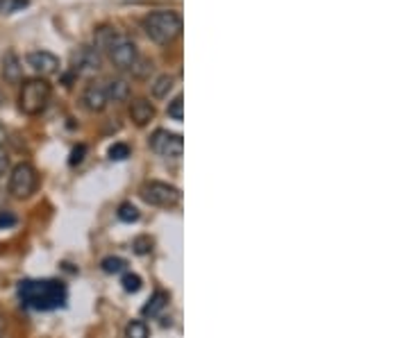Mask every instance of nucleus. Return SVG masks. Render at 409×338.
I'll return each mask as SVG.
<instances>
[{
	"label": "nucleus",
	"instance_id": "obj_1",
	"mask_svg": "<svg viewBox=\"0 0 409 338\" xmlns=\"http://www.w3.org/2000/svg\"><path fill=\"white\" fill-rule=\"evenodd\" d=\"M18 298L35 311H53L66 304V286L59 280H25L18 286Z\"/></svg>",
	"mask_w": 409,
	"mask_h": 338
},
{
	"label": "nucleus",
	"instance_id": "obj_2",
	"mask_svg": "<svg viewBox=\"0 0 409 338\" xmlns=\"http://www.w3.org/2000/svg\"><path fill=\"white\" fill-rule=\"evenodd\" d=\"M143 30L155 44H171L182 32V16L178 12L159 9V12H152L143 18Z\"/></svg>",
	"mask_w": 409,
	"mask_h": 338
},
{
	"label": "nucleus",
	"instance_id": "obj_3",
	"mask_svg": "<svg viewBox=\"0 0 409 338\" xmlns=\"http://www.w3.org/2000/svg\"><path fill=\"white\" fill-rule=\"evenodd\" d=\"M50 96H53V89L44 80V77H32V80H25L23 87H20V96H18V107L23 114L28 116H37L41 114L48 102Z\"/></svg>",
	"mask_w": 409,
	"mask_h": 338
},
{
	"label": "nucleus",
	"instance_id": "obj_4",
	"mask_svg": "<svg viewBox=\"0 0 409 338\" xmlns=\"http://www.w3.org/2000/svg\"><path fill=\"white\" fill-rule=\"evenodd\" d=\"M141 198L146 200L152 207H164V209H171L180 204V189L171 187L166 182H157V180H150L141 187Z\"/></svg>",
	"mask_w": 409,
	"mask_h": 338
},
{
	"label": "nucleus",
	"instance_id": "obj_5",
	"mask_svg": "<svg viewBox=\"0 0 409 338\" xmlns=\"http://www.w3.org/2000/svg\"><path fill=\"white\" fill-rule=\"evenodd\" d=\"M37 170L35 166H30V163H18L14 166L12 175H9V193L16 198V200H25L30 198L32 193L37 191Z\"/></svg>",
	"mask_w": 409,
	"mask_h": 338
},
{
	"label": "nucleus",
	"instance_id": "obj_6",
	"mask_svg": "<svg viewBox=\"0 0 409 338\" xmlns=\"http://www.w3.org/2000/svg\"><path fill=\"white\" fill-rule=\"evenodd\" d=\"M150 148L166 159H180L184 152V141L180 134H173L169 130H155L150 137Z\"/></svg>",
	"mask_w": 409,
	"mask_h": 338
},
{
	"label": "nucleus",
	"instance_id": "obj_7",
	"mask_svg": "<svg viewBox=\"0 0 409 338\" xmlns=\"http://www.w3.org/2000/svg\"><path fill=\"white\" fill-rule=\"evenodd\" d=\"M109 59L118 70H132V66H135L137 59H139L137 46L132 44L130 39L121 37L116 44L109 48Z\"/></svg>",
	"mask_w": 409,
	"mask_h": 338
},
{
	"label": "nucleus",
	"instance_id": "obj_8",
	"mask_svg": "<svg viewBox=\"0 0 409 338\" xmlns=\"http://www.w3.org/2000/svg\"><path fill=\"white\" fill-rule=\"evenodd\" d=\"M71 68H73L75 75H85V73H96L100 70V55L96 48H87L82 46L78 48L73 55H71Z\"/></svg>",
	"mask_w": 409,
	"mask_h": 338
},
{
	"label": "nucleus",
	"instance_id": "obj_9",
	"mask_svg": "<svg viewBox=\"0 0 409 338\" xmlns=\"http://www.w3.org/2000/svg\"><path fill=\"white\" fill-rule=\"evenodd\" d=\"M25 61H28V66L32 68L35 73H39L41 77L59 73V57L48 53V50H32V53H28Z\"/></svg>",
	"mask_w": 409,
	"mask_h": 338
},
{
	"label": "nucleus",
	"instance_id": "obj_10",
	"mask_svg": "<svg viewBox=\"0 0 409 338\" xmlns=\"http://www.w3.org/2000/svg\"><path fill=\"white\" fill-rule=\"evenodd\" d=\"M107 94H105V84H96V82H91V84L85 89V94H82V105H85L89 111H102L107 107Z\"/></svg>",
	"mask_w": 409,
	"mask_h": 338
},
{
	"label": "nucleus",
	"instance_id": "obj_11",
	"mask_svg": "<svg viewBox=\"0 0 409 338\" xmlns=\"http://www.w3.org/2000/svg\"><path fill=\"white\" fill-rule=\"evenodd\" d=\"M130 118L135 125L143 127L148 125V123L155 118V107H152V102L146 100V98H137L130 102Z\"/></svg>",
	"mask_w": 409,
	"mask_h": 338
},
{
	"label": "nucleus",
	"instance_id": "obj_12",
	"mask_svg": "<svg viewBox=\"0 0 409 338\" xmlns=\"http://www.w3.org/2000/svg\"><path fill=\"white\" fill-rule=\"evenodd\" d=\"M3 77L9 84H18L23 80V66H20V59L16 57V53H5L3 57Z\"/></svg>",
	"mask_w": 409,
	"mask_h": 338
},
{
	"label": "nucleus",
	"instance_id": "obj_13",
	"mask_svg": "<svg viewBox=\"0 0 409 338\" xmlns=\"http://www.w3.org/2000/svg\"><path fill=\"white\" fill-rule=\"evenodd\" d=\"M169 293L166 291H155V295L148 300V304L143 306V315L146 318H155V315L161 313V309H166V304H169Z\"/></svg>",
	"mask_w": 409,
	"mask_h": 338
},
{
	"label": "nucleus",
	"instance_id": "obj_14",
	"mask_svg": "<svg viewBox=\"0 0 409 338\" xmlns=\"http://www.w3.org/2000/svg\"><path fill=\"white\" fill-rule=\"evenodd\" d=\"M105 94H107V100L123 102L130 96V84L126 80H109L105 84Z\"/></svg>",
	"mask_w": 409,
	"mask_h": 338
},
{
	"label": "nucleus",
	"instance_id": "obj_15",
	"mask_svg": "<svg viewBox=\"0 0 409 338\" xmlns=\"http://www.w3.org/2000/svg\"><path fill=\"white\" fill-rule=\"evenodd\" d=\"M118 39H121V35L116 32L114 27H100L96 32V48L98 50H109Z\"/></svg>",
	"mask_w": 409,
	"mask_h": 338
},
{
	"label": "nucleus",
	"instance_id": "obj_16",
	"mask_svg": "<svg viewBox=\"0 0 409 338\" xmlns=\"http://www.w3.org/2000/svg\"><path fill=\"white\" fill-rule=\"evenodd\" d=\"M173 75H159L155 80V84H152V96L155 98H166L169 96V91L173 89Z\"/></svg>",
	"mask_w": 409,
	"mask_h": 338
},
{
	"label": "nucleus",
	"instance_id": "obj_17",
	"mask_svg": "<svg viewBox=\"0 0 409 338\" xmlns=\"http://www.w3.org/2000/svg\"><path fill=\"white\" fill-rule=\"evenodd\" d=\"M30 5V0H0V14H16L23 12V9Z\"/></svg>",
	"mask_w": 409,
	"mask_h": 338
},
{
	"label": "nucleus",
	"instance_id": "obj_18",
	"mask_svg": "<svg viewBox=\"0 0 409 338\" xmlns=\"http://www.w3.org/2000/svg\"><path fill=\"white\" fill-rule=\"evenodd\" d=\"M118 218L123 223H137L139 220V209L132 202H123L118 207Z\"/></svg>",
	"mask_w": 409,
	"mask_h": 338
},
{
	"label": "nucleus",
	"instance_id": "obj_19",
	"mask_svg": "<svg viewBox=\"0 0 409 338\" xmlns=\"http://www.w3.org/2000/svg\"><path fill=\"white\" fill-rule=\"evenodd\" d=\"M126 338H148V325L141 320H132L126 327Z\"/></svg>",
	"mask_w": 409,
	"mask_h": 338
},
{
	"label": "nucleus",
	"instance_id": "obj_20",
	"mask_svg": "<svg viewBox=\"0 0 409 338\" xmlns=\"http://www.w3.org/2000/svg\"><path fill=\"white\" fill-rule=\"evenodd\" d=\"M102 270L109 273V275H116L121 273L123 268H126V259H121V257H107V259H102Z\"/></svg>",
	"mask_w": 409,
	"mask_h": 338
},
{
	"label": "nucleus",
	"instance_id": "obj_21",
	"mask_svg": "<svg viewBox=\"0 0 409 338\" xmlns=\"http://www.w3.org/2000/svg\"><path fill=\"white\" fill-rule=\"evenodd\" d=\"M107 155L111 161H123V159L130 157V148L126 146V143H114V146L107 150Z\"/></svg>",
	"mask_w": 409,
	"mask_h": 338
},
{
	"label": "nucleus",
	"instance_id": "obj_22",
	"mask_svg": "<svg viewBox=\"0 0 409 338\" xmlns=\"http://www.w3.org/2000/svg\"><path fill=\"white\" fill-rule=\"evenodd\" d=\"M169 116L173 120H182L184 118V98L182 96H176V100L169 105Z\"/></svg>",
	"mask_w": 409,
	"mask_h": 338
},
{
	"label": "nucleus",
	"instance_id": "obj_23",
	"mask_svg": "<svg viewBox=\"0 0 409 338\" xmlns=\"http://www.w3.org/2000/svg\"><path fill=\"white\" fill-rule=\"evenodd\" d=\"M123 289H126L128 293H137L141 289V277L135 273H128L123 275Z\"/></svg>",
	"mask_w": 409,
	"mask_h": 338
},
{
	"label": "nucleus",
	"instance_id": "obj_24",
	"mask_svg": "<svg viewBox=\"0 0 409 338\" xmlns=\"http://www.w3.org/2000/svg\"><path fill=\"white\" fill-rule=\"evenodd\" d=\"M132 248H135L137 254H148L152 250V239L150 237H137L135 243H132Z\"/></svg>",
	"mask_w": 409,
	"mask_h": 338
},
{
	"label": "nucleus",
	"instance_id": "obj_25",
	"mask_svg": "<svg viewBox=\"0 0 409 338\" xmlns=\"http://www.w3.org/2000/svg\"><path fill=\"white\" fill-rule=\"evenodd\" d=\"M85 155H87V146H78V148H73V152H71L68 163H71V166H78V163H82V159H85Z\"/></svg>",
	"mask_w": 409,
	"mask_h": 338
},
{
	"label": "nucleus",
	"instance_id": "obj_26",
	"mask_svg": "<svg viewBox=\"0 0 409 338\" xmlns=\"http://www.w3.org/2000/svg\"><path fill=\"white\" fill-rule=\"evenodd\" d=\"M16 225V216L14 213H9V211H5V213H0V230H7V227H14Z\"/></svg>",
	"mask_w": 409,
	"mask_h": 338
},
{
	"label": "nucleus",
	"instance_id": "obj_27",
	"mask_svg": "<svg viewBox=\"0 0 409 338\" xmlns=\"http://www.w3.org/2000/svg\"><path fill=\"white\" fill-rule=\"evenodd\" d=\"M9 168V157H7V152L3 150V146H0V177L5 175Z\"/></svg>",
	"mask_w": 409,
	"mask_h": 338
},
{
	"label": "nucleus",
	"instance_id": "obj_28",
	"mask_svg": "<svg viewBox=\"0 0 409 338\" xmlns=\"http://www.w3.org/2000/svg\"><path fill=\"white\" fill-rule=\"evenodd\" d=\"M5 141H7V132H5V125H3V123H0V146H3Z\"/></svg>",
	"mask_w": 409,
	"mask_h": 338
},
{
	"label": "nucleus",
	"instance_id": "obj_29",
	"mask_svg": "<svg viewBox=\"0 0 409 338\" xmlns=\"http://www.w3.org/2000/svg\"><path fill=\"white\" fill-rule=\"evenodd\" d=\"M0 338H3V336H0Z\"/></svg>",
	"mask_w": 409,
	"mask_h": 338
}]
</instances>
